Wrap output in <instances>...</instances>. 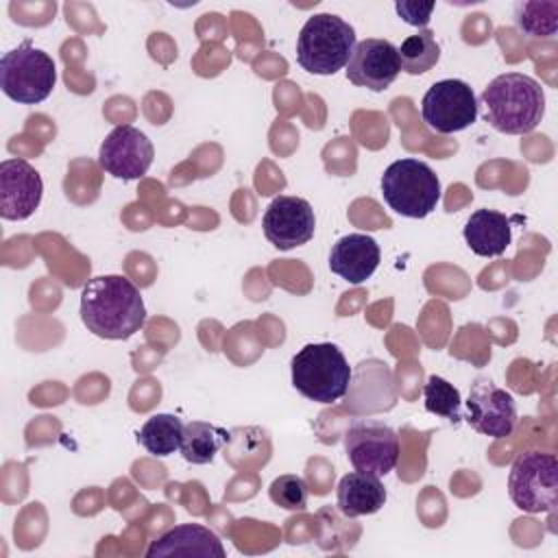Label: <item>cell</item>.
I'll use <instances>...</instances> for the list:
<instances>
[{
	"label": "cell",
	"mask_w": 558,
	"mask_h": 558,
	"mask_svg": "<svg viewBox=\"0 0 558 558\" xmlns=\"http://www.w3.org/2000/svg\"><path fill=\"white\" fill-rule=\"evenodd\" d=\"M384 504H386V488L377 475L353 471L338 482L336 506L349 519L373 514Z\"/></svg>",
	"instance_id": "ac0fdd59"
},
{
	"label": "cell",
	"mask_w": 558,
	"mask_h": 558,
	"mask_svg": "<svg viewBox=\"0 0 558 558\" xmlns=\"http://www.w3.org/2000/svg\"><path fill=\"white\" fill-rule=\"evenodd\" d=\"M57 83L54 61L31 41L11 48L0 57V89L20 105L46 100Z\"/></svg>",
	"instance_id": "8992f818"
},
{
	"label": "cell",
	"mask_w": 558,
	"mask_h": 558,
	"mask_svg": "<svg viewBox=\"0 0 558 558\" xmlns=\"http://www.w3.org/2000/svg\"><path fill=\"white\" fill-rule=\"evenodd\" d=\"M270 501L286 508V510H303L307 506V482L301 475L294 473H286L272 480L270 488H268Z\"/></svg>",
	"instance_id": "cb8c5ba5"
},
{
	"label": "cell",
	"mask_w": 558,
	"mask_h": 558,
	"mask_svg": "<svg viewBox=\"0 0 558 558\" xmlns=\"http://www.w3.org/2000/svg\"><path fill=\"white\" fill-rule=\"evenodd\" d=\"M229 440V432L207 423V421H190L183 425V438H181V456L190 464H209L216 453L225 447Z\"/></svg>",
	"instance_id": "d6986e66"
},
{
	"label": "cell",
	"mask_w": 558,
	"mask_h": 558,
	"mask_svg": "<svg viewBox=\"0 0 558 558\" xmlns=\"http://www.w3.org/2000/svg\"><path fill=\"white\" fill-rule=\"evenodd\" d=\"M148 558L161 556H198V558H225L227 551L222 541L209 527L201 523H181L157 536L148 549Z\"/></svg>",
	"instance_id": "9a60e30c"
},
{
	"label": "cell",
	"mask_w": 558,
	"mask_h": 558,
	"mask_svg": "<svg viewBox=\"0 0 558 558\" xmlns=\"http://www.w3.org/2000/svg\"><path fill=\"white\" fill-rule=\"evenodd\" d=\"M401 70L408 74H425L440 59V46L432 28H421L418 33L405 37L397 48Z\"/></svg>",
	"instance_id": "44dd1931"
},
{
	"label": "cell",
	"mask_w": 558,
	"mask_h": 558,
	"mask_svg": "<svg viewBox=\"0 0 558 558\" xmlns=\"http://www.w3.org/2000/svg\"><path fill=\"white\" fill-rule=\"evenodd\" d=\"M355 44L349 22L333 13H316L307 17L296 37V61L310 74L329 76L347 68Z\"/></svg>",
	"instance_id": "277c9868"
},
{
	"label": "cell",
	"mask_w": 558,
	"mask_h": 558,
	"mask_svg": "<svg viewBox=\"0 0 558 558\" xmlns=\"http://www.w3.org/2000/svg\"><path fill=\"white\" fill-rule=\"evenodd\" d=\"M266 240L279 248L290 251L307 244L316 231V216L312 205L299 196H277L262 220Z\"/></svg>",
	"instance_id": "7c38bea8"
},
{
	"label": "cell",
	"mask_w": 558,
	"mask_h": 558,
	"mask_svg": "<svg viewBox=\"0 0 558 558\" xmlns=\"http://www.w3.org/2000/svg\"><path fill=\"white\" fill-rule=\"evenodd\" d=\"M344 72L353 85L371 92H384L401 72L397 46L377 37L362 39L355 44Z\"/></svg>",
	"instance_id": "4fadbf2b"
},
{
	"label": "cell",
	"mask_w": 558,
	"mask_h": 558,
	"mask_svg": "<svg viewBox=\"0 0 558 558\" xmlns=\"http://www.w3.org/2000/svg\"><path fill=\"white\" fill-rule=\"evenodd\" d=\"M423 399H425V410L436 414V416H442L451 423H458L462 418L460 414V405H462V399H460V390L449 384L447 379L438 377V375H432L425 386H423Z\"/></svg>",
	"instance_id": "603a6c76"
},
{
	"label": "cell",
	"mask_w": 558,
	"mask_h": 558,
	"mask_svg": "<svg viewBox=\"0 0 558 558\" xmlns=\"http://www.w3.org/2000/svg\"><path fill=\"white\" fill-rule=\"evenodd\" d=\"M379 244L366 233L340 238L329 253V268L349 283H364L379 266Z\"/></svg>",
	"instance_id": "2e32d148"
},
{
	"label": "cell",
	"mask_w": 558,
	"mask_h": 558,
	"mask_svg": "<svg viewBox=\"0 0 558 558\" xmlns=\"http://www.w3.org/2000/svg\"><path fill=\"white\" fill-rule=\"evenodd\" d=\"M477 98L460 78L436 81L423 96L421 118L434 133H458L477 120Z\"/></svg>",
	"instance_id": "9c48e42d"
},
{
	"label": "cell",
	"mask_w": 558,
	"mask_h": 558,
	"mask_svg": "<svg viewBox=\"0 0 558 558\" xmlns=\"http://www.w3.org/2000/svg\"><path fill=\"white\" fill-rule=\"evenodd\" d=\"M344 453L355 471L384 477L397 466L399 436L381 421L357 418L344 432Z\"/></svg>",
	"instance_id": "ba28073f"
},
{
	"label": "cell",
	"mask_w": 558,
	"mask_h": 558,
	"mask_svg": "<svg viewBox=\"0 0 558 558\" xmlns=\"http://www.w3.org/2000/svg\"><path fill=\"white\" fill-rule=\"evenodd\" d=\"M484 120L499 133H532L545 116V92L541 83L521 72L495 76L482 92L480 102Z\"/></svg>",
	"instance_id": "7a4b0ae2"
},
{
	"label": "cell",
	"mask_w": 558,
	"mask_h": 558,
	"mask_svg": "<svg viewBox=\"0 0 558 558\" xmlns=\"http://www.w3.org/2000/svg\"><path fill=\"white\" fill-rule=\"evenodd\" d=\"M514 24L527 37H534V39L554 37L558 31V2L554 0L517 2Z\"/></svg>",
	"instance_id": "7402d4cb"
},
{
	"label": "cell",
	"mask_w": 558,
	"mask_h": 558,
	"mask_svg": "<svg viewBox=\"0 0 558 558\" xmlns=\"http://www.w3.org/2000/svg\"><path fill=\"white\" fill-rule=\"evenodd\" d=\"M183 423L174 414H153L137 432V442L153 456L166 458L181 447Z\"/></svg>",
	"instance_id": "ffe728a7"
},
{
	"label": "cell",
	"mask_w": 558,
	"mask_h": 558,
	"mask_svg": "<svg viewBox=\"0 0 558 558\" xmlns=\"http://www.w3.org/2000/svg\"><path fill=\"white\" fill-rule=\"evenodd\" d=\"M508 495L523 512H551L558 499L556 456L541 449L519 453L508 473Z\"/></svg>",
	"instance_id": "52a82bcc"
},
{
	"label": "cell",
	"mask_w": 558,
	"mask_h": 558,
	"mask_svg": "<svg viewBox=\"0 0 558 558\" xmlns=\"http://www.w3.org/2000/svg\"><path fill=\"white\" fill-rule=\"evenodd\" d=\"M395 9L399 13V17L410 24V26H418L425 28L432 20V13L436 9V2H416V0H399L395 2Z\"/></svg>",
	"instance_id": "d4e9b609"
},
{
	"label": "cell",
	"mask_w": 558,
	"mask_h": 558,
	"mask_svg": "<svg viewBox=\"0 0 558 558\" xmlns=\"http://www.w3.org/2000/svg\"><path fill=\"white\" fill-rule=\"evenodd\" d=\"M464 405L466 423L484 436L506 438L517 427V405L512 395L488 377H477L471 384Z\"/></svg>",
	"instance_id": "30bf717a"
},
{
	"label": "cell",
	"mask_w": 558,
	"mask_h": 558,
	"mask_svg": "<svg viewBox=\"0 0 558 558\" xmlns=\"http://www.w3.org/2000/svg\"><path fill=\"white\" fill-rule=\"evenodd\" d=\"M155 148L146 133L131 124L116 126L98 148L100 168L122 181L144 177L153 163Z\"/></svg>",
	"instance_id": "8fae6325"
},
{
	"label": "cell",
	"mask_w": 558,
	"mask_h": 558,
	"mask_svg": "<svg viewBox=\"0 0 558 558\" xmlns=\"http://www.w3.org/2000/svg\"><path fill=\"white\" fill-rule=\"evenodd\" d=\"M292 386L310 401L333 403L351 386L353 371L333 342H312L292 357Z\"/></svg>",
	"instance_id": "3957f363"
},
{
	"label": "cell",
	"mask_w": 558,
	"mask_h": 558,
	"mask_svg": "<svg viewBox=\"0 0 558 558\" xmlns=\"http://www.w3.org/2000/svg\"><path fill=\"white\" fill-rule=\"evenodd\" d=\"M464 242L480 257H499L512 242L510 218L495 209H477L464 225Z\"/></svg>",
	"instance_id": "e0dca14e"
},
{
	"label": "cell",
	"mask_w": 558,
	"mask_h": 558,
	"mask_svg": "<svg viewBox=\"0 0 558 558\" xmlns=\"http://www.w3.org/2000/svg\"><path fill=\"white\" fill-rule=\"evenodd\" d=\"M81 320L98 338L126 340L146 323V305L131 279L98 275L81 290Z\"/></svg>",
	"instance_id": "6da1fadb"
},
{
	"label": "cell",
	"mask_w": 558,
	"mask_h": 558,
	"mask_svg": "<svg viewBox=\"0 0 558 558\" xmlns=\"http://www.w3.org/2000/svg\"><path fill=\"white\" fill-rule=\"evenodd\" d=\"M381 194L395 214L425 218L440 201V179L425 161L403 157L384 170Z\"/></svg>",
	"instance_id": "5b68a950"
},
{
	"label": "cell",
	"mask_w": 558,
	"mask_h": 558,
	"mask_svg": "<svg viewBox=\"0 0 558 558\" xmlns=\"http://www.w3.org/2000/svg\"><path fill=\"white\" fill-rule=\"evenodd\" d=\"M44 181L26 159L0 161V216L4 220H26L41 203Z\"/></svg>",
	"instance_id": "5bb4252c"
}]
</instances>
